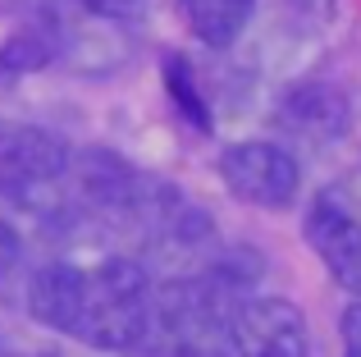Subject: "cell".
<instances>
[{
  "instance_id": "obj_1",
  "label": "cell",
  "mask_w": 361,
  "mask_h": 357,
  "mask_svg": "<svg viewBox=\"0 0 361 357\" xmlns=\"http://www.w3.org/2000/svg\"><path fill=\"white\" fill-rule=\"evenodd\" d=\"M27 312L87 349L123 353L151 330V279L137 261L106 257L92 266L51 261L27 279Z\"/></svg>"
},
{
  "instance_id": "obj_5",
  "label": "cell",
  "mask_w": 361,
  "mask_h": 357,
  "mask_svg": "<svg viewBox=\"0 0 361 357\" xmlns=\"http://www.w3.org/2000/svg\"><path fill=\"white\" fill-rule=\"evenodd\" d=\"M307 243L338 289L361 298V215L338 193H320L307 211Z\"/></svg>"
},
{
  "instance_id": "obj_3",
  "label": "cell",
  "mask_w": 361,
  "mask_h": 357,
  "mask_svg": "<svg viewBox=\"0 0 361 357\" xmlns=\"http://www.w3.org/2000/svg\"><path fill=\"white\" fill-rule=\"evenodd\" d=\"M69 143L51 128L0 119V197H32L42 188H55L69 174Z\"/></svg>"
},
{
  "instance_id": "obj_12",
  "label": "cell",
  "mask_w": 361,
  "mask_h": 357,
  "mask_svg": "<svg viewBox=\"0 0 361 357\" xmlns=\"http://www.w3.org/2000/svg\"><path fill=\"white\" fill-rule=\"evenodd\" d=\"M156 357H229V353H215V349H206V344H178V339H169Z\"/></svg>"
},
{
  "instance_id": "obj_8",
  "label": "cell",
  "mask_w": 361,
  "mask_h": 357,
  "mask_svg": "<svg viewBox=\"0 0 361 357\" xmlns=\"http://www.w3.org/2000/svg\"><path fill=\"white\" fill-rule=\"evenodd\" d=\"M165 83H169L174 106L183 110L197 128H211V106H206L202 87H197V78H192V64L188 60H165Z\"/></svg>"
},
{
  "instance_id": "obj_4",
  "label": "cell",
  "mask_w": 361,
  "mask_h": 357,
  "mask_svg": "<svg viewBox=\"0 0 361 357\" xmlns=\"http://www.w3.org/2000/svg\"><path fill=\"white\" fill-rule=\"evenodd\" d=\"M220 178L238 202L261 211H283L298 197L302 170L279 143H233L220 156Z\"/></svg>"
},
{
  "instance_id": "obj_9",
  "label": "cell",
  "mask_w": 361,
  "mask_h": 357,
  "mask_svg": "<svg viewBox=\"0 0 361 357\" xmlns=\"http://www.w3.org/2000/svg\"><path fill=\"white\" fill-rule=\"evenodd\" d=\"M51 60V42L42 32H23V37H9L0 46V73H27V69H42Z\"/></svg>"
},
{
  "instance_id": "obj_10",
  "label": "cell",
  "mask_w": 361,
  "mask_h": 357,
  "mask_svg": "<svg viewBox=\"0 0 361 357\" xmlns=\"http://www.w3.org/2000/svg\"><path fill=\"white\" fill-rule=\"evenodd\" d=\"M78 5L97 18H110V23H137V18H147L151 0H78Z\"/></svg>"
},
{
  "instance_id": "obj_13",
  "label": "cell",
  "mask_w": 361,
  "mask_h": 357,
  "mask_svg": "<svg viewBox=\"0 0 361 357\" xmlns=\"http://www.w3.org/2000/svg\"><path fill=\"white\" fill-rule=\"evenodd\" d=\"M14 261H18V234L9 229L5 220H0V275H5V270L14 266Z\"/></svg>"
},
{
  "instance_id": "obj_7",
  "label": "cell",
  "mask_w": 361,
  "mask_h": 357,
  "mask_svg": "<svg viewBox=\"0 0 361 357\" xmlns=\"http://www.w3.org/2000/svg\"><path fill=\"white\" fill-rule=\"evenodd\" d=\"M343 119H348V106L329 87H302V92H293L279 110V124L293 128V133H302V138H311V143L334 138L338 128H343Z\"/></svg>"
},
{
  "instance_id": "obj_11",
  "label": "cell",
  "mask_w": 361,
  "mask_h": 357,
  "mask_svg": "<svg viewBox=\"0 0 361 357\" xmlns=\"http://www.w3.org/2000/svg\"><path fill=\"white\" fill-rule=\"evenodd\" d=\"M338 334H343V357H361V303H353V307L343 312Z\"/></svg>"
},
{
  "instance_id": "obj_2",
  "label": "cell",
  "mask_w": 361,
  "mask_h": 357,
  "mask_svg": "<svg viewBox=\"0 0 361 357\" xmlns=\"http://www.w3.org/2000/svg\"><path fill=\"white\" fill-rule=\"evenodd\" d=\"M233 357H307V316L288 298H238L224 321Z\"/></svg>"
},
{
  "instance_id": "obj_6",
  "label": "cell",
  "mask_w": 361,
  "mask_h": 357,
  "mask_svg": "<svg viewBox=\"0 0 361 357\" xmlns=\"http://www.w3.org/2000/svg\"><path fill=\"white\" fill-rule=\"evenodd\" d=\"M178 9H183V23L192 28L197 42L220 51V46H233L243 37L256 0H178Z\"/></svg>"
},
{
  "instance_id": "obj_14",
  "label": "cell",
  "mask_w": 361,
  "mask_h": 357,
  "mask_svg": "<svg viewBox=\"0 0 361 357\" xmlns=\"http://www.w3.org/2000/svg\"><path fill=\"white\" fill-rule=\"evenodd\" d=\"M0 357H42V353H27V349H14V344H0Z\"/></svg>"
}]
</instances>
